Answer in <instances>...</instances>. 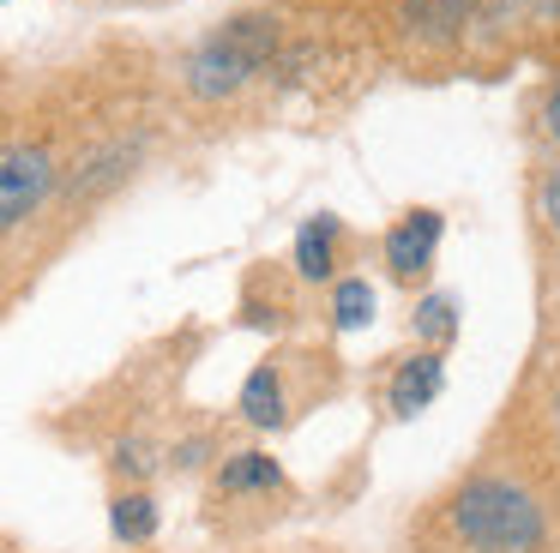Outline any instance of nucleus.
Here are the masks:
<instances>
[{"label": "nucleus", "mask_w": 560, "mask_h": 553, "mask_svg": "<svg viewBox=\"0 0 560 553\" xmlns=\"http://www.w3.org/2000/svg\"><path fill=\"white\" fill-rule=\"evenodd\" d=\"M470 7L476 0H410L404 19H410V31L422 36V43H446V36H458L464 24H470Z\"/></svg>", "instance_id": "423d86ee"}, {"label": "nucleus", "mask_w": 560, "mask_h": 553, "mask_svg": "<svg viewBox=\"0 0 560 553\" xmlns=\"http://www.w3.org/2000/svg\"><path fill=\"white\" fill-rule=\"evenodd\" d=\"M530 12H536V19H555V12H560V0H530Z\"/></svg>", "instance_id": "2eb2a0df"}, {"label": "nucleus", "mask_w": 560, "mask_h": 553, "mask_svg": "<svg viewBox=\"0 0 560 553\" xmlns=\"http://www.w3.org/2000/svg\"><path fill=\"white\" fill-rule=\"evenodd\" d=\"M331 313H338L343 331H355V325L374 319V289L362 283V276H350V283H338V301H331Z\"/></svg>", "instance_id": "9b49d317"}, {"label": "nucleus", "mask_w": 560, "mask_h": 553, "mask_svg": "<svg viewBox=\"0 0 560 553\" xmlns=\"http://www.w3.org/2000/svg\"><path fill=\"white\" fill-rule=\"evenodd\" d=\"M542 127H548V139H560V84L548 91V108H542Z\"/></svg>", "instance_id": "4468645a"}, {"label": "nucleus", "mask_w": 560, "mask_h": 553, "mask_svg": "<svg viewBox=\"0 0 560 553\" xmlns=\"http://www.w3.org/2000/svg\"><path fill=\"white\" fill-rule=\"evenodd\" d=\"M331 240H338V223H331V216L302 223V235H295V264H302V276H326L331 271Z\"/></svg>", "instance_id": "6e6552de"}, {"label": "nucleus", "mask_w": 560, "mask_h": 553, "mask_svg": "<svg viewBox=\"0 0 560 553\" xmlns=\"http://www.w3.org/2000/svg\"><path fill=\"white\" fill-rule=\"evenodd\" d=\"M440 385H446V367H440V355L404 361L398 379H392V409H398V415H422V409L440 397Z\"/></svg>", "instance_id": "39448f33"}, {"label": "nucleus", "mask_w": 560, "mask_h": 553, "mask_svg": "<svg viewBox=\"0 0 560 553\" xmlns=\"http://www.w3.org/2000/svg\"><path fill=\"white\" fill-rule=\"evenodd\" d=\"M271 48H278V19H230L218 36H206L194 48V60H187V91L206 96V103L242 91L271 60Z\"/></svg>", "instance_id": "f03ea898"}, {"label": "nucleus", "mask_w": 560, "mask_h": 553, "mask_svg": "<svg viewBox=\"0 0 560 553\" xmlns=\"http://www.w3.org/2000/svg\"><path fill=\"white\" fill-rule=\"evenodd\" d=\"M55 187V156L43 144H0V235H13Z\"/></svg>", "instance_id": "7ed1b4c3"}, {"label": "nucleus", "mask_w": 560, "mask_h": 553, "mask_svg": "<svg viewBox=\"0 0 560 553\" xmlns=\"http://www.w3.org/2000/svg\"><path fill=\"white\" fill-rule=\"evenodd\" d=\"M416 325H422V337L446 343L452 325H458V319H452V301H446V295H428V301H422V313H416Z\"/></svg>", "instance_id": "f8f14e48"}, {"label": "nucleus", "mask_w": 560, "mask_h": 553, "mask_svg": "<svg viewBox=\"0 0 560 553\" xmlns=\"http://www.w3.org/2000/svg\"><path fill=\"white\" fill-rule=\"evenodd\" d=\"M115 536L121 541H145L151 529H158V505L145 499V493H127V499H115Z\"/></svg>", "instance_id": "9d476101"}, {"label": "nucleus", "mask_w": 560, "mask_h": 553, "mask_svg": "<svg viewBox=\"0 0 560 553\" xmlns=\"http://www.w3.org/2000/svg\"><path fill=\"white\" fill-rule=\"evenodd\" d=\"M242 415L254 421V427H278L283 421V385H278L271 367H259L254 379L242 385Z\"/></svg>", "instance_id": "0eeeda50"}, {"label": "nucleus", "mask_w": 560, "mask_h": 553, "mask_svg": "<svg viewBox=\"0 0 560 553\" xmlns=\"http://www.w3.org/2000/svg\"><path fill=\"white\" fill-rule=\"evenodd\" d=\"M434 240H440V216L434 211H410L398 228L386 235V264L398 276H416L428 259H434Z\"/></svg>", "instance_id": "20e7f679"}, {"label": "nucleus", "mask_w": 560, "mask_h": 553, "mask_svg": "<svg viewBox=\"0 0 560 553\" xmlns=\"http://www.w3.org/2000/svg\"><path fill=\"white\" fill-rule=\"evenodd\" d=\"M452 529L464 536V548L476 553H530L542 548V511L524 487L512 481H470V487L452 499Z\"/></svg>", "instance_id": "f257e3e1"}, {"label": "nucleus", "mask_w": 560, "mask_h": 553, "mask_svg": "<svg viewBox=\"0 0 560 553\" xmlns=\"http://www.w3.org/2000/svg\"><path fill=\"white\" fill-rule=\"evenodd\" d=\"M536 211H542V223L560 235V168L542 180V192H536Z\"/></svg>", "instance_id": "ddd939ff"}, {"label": "nucleus", "mask_w": 560, "mask_h": 553, "mask_svg": "<svg viewBox=\"0 0 560 553\" xmlns=\"http://www.w3.org/2000/svg\"><path fill=\"white\" fill-rule=\"evenodd\" d=\"M278 481H283V469L259 451H242L223 463V493H254V487H278Z\"/></svg>", "instance_id": "1a4fd4ad"}]
</instances>
